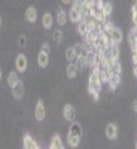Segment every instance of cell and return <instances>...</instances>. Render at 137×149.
<instances>
[{
  "label": "cell",
  "instance_id": "obj_1",
  "mask_svg": "<svg viewBox=\"0 0 137 149\" xmlns=\"http://www.w3.org/2000/svg\"><path fill=\"white\" fill-rule=\"evenodd\" d=\"M102 86H103V84H102V81H100V79H98L95 70H91L90 76H88V93H90V95H91L92 100H95V102H97L98 98H100Z\"/></svg>",
  "mask_w": 137,
  "mask_h": 149
},
{
  "label": "cell",
  "instance_id": "obj_2",
  "mask_svg": "<svg viewBox=\"0 0 137 149\" xmlns=\"http://www.w3.org/2000/svg\"><path fill=\"white\" fill-rule=\"evenodd\" d=\"M104 136H106L107 140H116L118 136H119V127L115 122H109L104 127Z\"/></svg>",
  "mask_w": 137,
  "mask_h": 149
},
{
  "label": "cell",
  "instance_id": "obj_3",
  "mask_svg": "<svg viewBox=\"0 0 137 149\" xmlns=\"http://www.w3.org/2000/svg\"><path fill=\"white\" fill-rule=\"evenodd\" d=\"M45 118H46V106H45L43 100H40V98H39L37 103H36V107H34V119L37 122H40Z\"/></svg>",
  "mask_w": 137,
  "mask_h": 149
},
{
  "label": "cell",
  "instance_id": "obj_4",
  "mask_svg": "<svg viewBox=\"0 0 137 149\" xmlns=\"http://www.w3.org/2000/svg\"><path fill=\"white\" fill-rule=\"evenodd\" d=\"M27 66H29V60H27V55L26 54H18L17 58H15V69L18 73H24L27 70Z\"/></svg>",
  "mask_w": 137,
  "mask_h": 149
},
{
  "label": "cell",
  "instance_id": "obj_5",
  "mask_svg": "<svg viewBox=\"0 0 137 149\" xmlns=\"http://www.w3.org/2000/svg\"><path fill=\"white\" fill-rule=\"evenodd\" d=\"M63 118H64V121H69V122L76 119V109L73 107V104H70V103L64 104V107H63Z\"/></svg>",
  "mask_w": 137,
  "mask_h": 149
},
{
  "label": "cell",
  "instance_id": "obj_6",
  "mask_svg": "<svg viewBox=\"0 0 137 149\" xmlns=\"http://www.w3.org/2000/svg\"><path fill=\"white\" fill-rule=\"evenodd\" d=\"M22 148L24 149H37L39 145H37L36 139L33 137L31 134L26 133V134H24V137H22Z\"/></svg>",
  "mask_w": 137,
  "mask_h": 149
},
{
  "label": "cell",
  "instance_id": "obj_7",
  "mask_svg": "<svg viewBox=\"0 0 137 149\" xmlns=\"http://www.w3.org/2000/svg\"><path fill=\"white\" fill-rule=\"evenodd\" d=\"M24 93H26V86H24L22 81L19 79L14 86H12V95H14V98L19 100V98H22V97H24Z\"/></svg>",
  "mask_w": 137,
  "mask_h": 149
},
{
  "label": "cell",
  "instance_id": "obj_8",
  "mask_svg": "<svg viewBox=\"0 0 137 149\" xmlns=\"http://www.w3.org/2000/svg\"><path fill=\"white\" fill-rule=\"evenodd\" d=\"M121 82H122V74H118V73H110V76H109V79H107V85L110 86V90H116L118 86L121 85Z\"/></svg>",
  "mask_w": 137,
  "mask_h": 149
},
{
  "label": "cell",
  "instance_id": "obj_9",
  "mask_svg": "<svg viewBox=\"0 0 137 149\" xmlns=\"http://www.w3.org/2000/svg\"><path fill=\"white\" fill-rule=\"evenodd\" d=\"M55 18H57V24H58V26L63 27V26H66V22L69 21V14H67V12L61 8V6H58V8H57Z\"/></svg>",
  "mask_w": 137,
  "mask_h": 149
},
{
  "label": "cell",
  "instance_id": "obj_10",
  "mask_svg": "<svg viewBox=\"0 0 137 149\" xmlns=\"http://www.w3.org/2000/svg\"><path fill=\"white\" fill-rule=\"evenodd\" d=\"M26 21L29 24H31V26L36 24V21H37V9H36V6H29L26 9Z\"/></svg>",
  "mask_w": 137,
  "mask_h": 149
},
{
  "label": "cell",
  "instance_id": "obj_11",
  "mask_svg": "<svg viewBox=\"0 0 137 149\" xmlns=\"http://www.w3.org/2000/svg\"><path fill=\"white\" fill-rule=\"evenodd\" d=\"M82 133H83V130H82L81 122L72 121L70 127H69V130H67V134H70V136H78V137H82Z\"/></svg>",
  "mask_w": 137,
  "mask_h": 149
},
{
  "label": "cell",
  "instance_id": "obj_12",
  "mask_svg": "<svg viewBox=\"0 0 137 149\" xmlns=\"http://www.w3.org/2000/svg\"><path fill=\"white\" fill-rule=\"evenodd\" d=\"M110 37H112V40H113L115 43H122V40H124V31H122V29L121 27H113L112 29V31H110Z\"/></svg>",
  "mask_w": 137,
  "mask_h": 149
},
{
  "label": "cell",
  "instance_id": "obj_13",
  "mask_svg": "<svg viewBox=\"0 0 137 149\" xmlns=\"http://www.w3.org/2000/svg\"><path fill=\"white\" fill-rule=\"evenodd\" d=\"M52 24H54V15L51 12H45L42 17V27L48 30V29H52Z\"/></svg>",
  "mask_w": 137,
  "mask_h": 149
},
{
  "label": "cell",
  "instance_id": "obj_14",
  "mask_svg": "<svg viewBox=\"0 0 137 149\" xmlns=\"http://www.w3.org/2000/svg\"><path fill=\"white\" fill-rule=\"evenodd\" d=\"M78 73H79V70H78L76 64L74 63H67V66H66V76L69 79H76Z\"/></svg>",
  "mask_w": 137,
  "mask_h": 149
},
{
  "label": "cell",
  "instance_id": "obj_15",
  "mask_svg": "<svg viewBox=\"0 0 137 149\" xmlns=\"http://www.w3.org/2000/svg\"><path fill=\"white\" fill-rule=\"evenodd\" d=\"M37 64H39L40 69H46L48 64H49V54L40 51L39 54H37Z\"/></svg>",
  "mask_w": 137,
  "mask_h": 149
},
{
  "label": "cell",
  "instance_id": "obj_16",
  "mask_svg": "<svg viewBox=\"0 0 137 149\" xmlns=\"http://www.w3.org/2000/svg\"><path fill=\"white\" fill-rule=\"evenodd\" d=\"M107 52H109V55L113 58V60H119V57H121V49H119V45L118 43H112V45H109V49H107Z\"/></svg>",
  "mask_w": 137,
  "mask_h": 149
},
{
  "label": "cell",
  "instance_id": "obj_17",
  "mask_svg": "<svg viewBox=\"0 0 137 149\" xmlns=\"http://www.w3.org/2000/svg\"><path fill=\"white\" fill-rule=\"evenodd\" d=\"M49 148H51V149H64V143H63V140H61V137L58 134L52 136L51 143H49Z\"/></svg>",
  "mask_w": 137,
  "mask_h": 149
},
{
  "label": "cell",
  "instance_id": "obj_18",
  "mask_svg": "<svg viewBox=\"0 0 137 149\" xmlns=\"http://www.w3.org/2000/svg\"><path fill=\"white\" fill-rule=\"evenodd\" d=\"M127 45H128V48L131 49H136V45H137V34H136V31H134V29H131L130 31H128V37H127Z\"/></svg>",
  "mask_w": 137,
  "mask_h": 149
},
{
  "label": "cell",
  "instance_id": "obj_19",
  "mask_svg": "<svg viewBox=\"0 0 137 149\" xmlns=\"http://www.w3.org/2000/svg\"><path fill=\"white\" fill-rule=\"evenodd\" d=\"M52 40L57 43V45H61L64 42V31L61 29H55L52 31Z\"/></svg>",
  "mask_w": 137,
  "mask_h": 149
},
{
  "label": "cell",
  "instance_id": "obj_20",
  "mask_svg": "<svg viewBox=\"0 0 137 149\" xmlns=\"http://www.w3.org/2000/svg\"><path fill=\"white\" fill-rule=\"evenodd\" d=\"M76 52H74V48L73 46H69L66 48V51H64V58L67 63H74V60H76Z\"/></svg>",
  "mask_w": 137,
  "mask_h": 149
},
{
  "label": "cell",
  "instance_id": "obj_21",
  "mask_svg": "<svg viewBox=\"0 0 137 149\" xmlns=\"http://www.w3.org/2000/svg\"><path fill=\"white\" fill-rule=\"evenodd\" d=\"M19 81V76H18V72H9L8 73V78H6V84L9 88H12L17 82Z\"/></svg>",
  "mask_w": 137,
  "mask_h": 149
},
{
  "label": "cell",
  "instance_id": "obj_22",
  "mask_svg": "<svg viewBox=\"0 0 137 149\" xmlns=\"http://www.w3.org/2000/svg\"><path fill=\"white\" fill-rule=\"evenodd\" d=\"M109 70L110 73H118V74H122V64L119 60H113L112 61V64L109 66Z\"/></svg>",
  "mask_w": 137,
  "mask_h": 149
},
{
  "label": "cell",
  "instance_id": "obj_23",
  "mask_svg": "<svg viewBox=\"0 0 137 149\" xmlns=\"http://www.w3.org/2000/svg\"><path fill=\"white\" fill-rule=\"evenodd\" d=\"M86 31H88V26L83 22V21H78L76 22V34H79V36H85L86 34Z\"/></svg>",
  "mask_w": 137,
  "mask_h": 149
},
{
  "label": "cell",
  "instance_id": "obj_24",
  "mask_svg": "<svg viewBox=\"0 0 137 149\" xmlns=\"http://www.w3.org/2000/svg\"><path fill=\"white\" fill-rule=\"evenodd\" d=\"M81 140H82V137H78V136H70V134H67V143H69V146H70V148H78V146L81 145Z\"/></svg>",
  "mask_w": 137,
  "mask_h": 149
},
{
  "label": "cell",
  "instance_id": "obj_25",
  "mask_svg": "<svg viewBox=\"0 0 137 149\" xmlns=\"http://www.w3.org/2000/svg\"><path fill=\"white\" fill-rule=\"evenodd\" d=\"M74 64H76V67H78V70H79V72L86 70V60H85V57L78 55V57H76V60H74Z\"/></svg>",
  "mask_w": 137,
  "mask_h": 149
},
{
  "label": "cell",
  "instance_id": "obj_26",
  "mask_svg": "<svg viewBox=\"0 0 137 149\" xmlns=\"http://www.w3.org/2000/svg\"><path fill=\"white\" fill-rule=\"evenodd\" d=\"M103 12L106 17H110L112 12H113V3L110 0H103Z\"/></svg>",
  "mask_w": 137,
  "mask_h": 149
},
{
  "label": "cell",
  "instance_id": "obj_27",
  "mask_svg": "<svg viewBox=\"0 0 137 149\" xmlns=\"http://www.w3.org/2000/svg\"><path fill=\"white\" fill-rule=\"evenodd\" d=\"M86 60V69H94V60H95V51H90L88 54H86L85 57Z\"/></svg>",
  "mask_w": 137,
  "mask_h": 149
},
{
  "label": "cell",
  "instance_id": "obj_28",
  "mask_svg": "<svg viewBox=\"0 0 137 149\" xmlns=\"http://www.w3.org/2000/svg\"><path fill=\"white\" fill-rule=\"evenodd\" d=\"M69 19H70L73 24H76V22L81 19V12L76 10V9H73V8H70V10H69Z\"/></svg>",
  "mask_w": 137,
  "mask_h": 149
},
{
  "label": "cell",
  "instance_id": "obj_29",
  "mask_svg": "<svg viewBox=\"0 0 137 149\" xmlns=\"http://www.w3.org/2000/svg\"><path fill=\"white\" fill-rule=\"evenodd\" d=\"M17 45L19 46V48H27V45H29V40H27V36L26 34H19L18 37H17Z\"/></svg>",
  "mask_w": 137,
  "mask_h": 149
},
{
  "label": "cell",
  "instance_id": "obj_30",
  "mask_svg": "<svg viewBox=\"0 0 137 149\" xmlns=\"http://www.w3.org/2000/svg\"><path fill=\"white\" fill-rule=\"evenodd\" d=\"M40 51H42V52H46V54H51V46H49L48 42H42V45H40Z\"/></svg>",
  "mask_w": 137,
  "mask_h": 149
},
{
  "label": "cell",
  "instance_id": "obj_31",
  "mask_svg": "<svg viewBox=\"0 0 137 149\" xmlns=\"http://www.w3.org/2000/svg\"><path fill=\"white\" fill-rule=\"evenodd\" d=\"M73 48H74V52H76V55H79L81 51H82V48H83V42H82V43H74Z\"/></svg>",
  "mask_w": 137,
  "mask_h": 149
},
{
  "label": "cell",
  "instance_id": "obj_32",
  "mask_svg": "<svg viewBox=\"0 0 137 149\" xmlns=\"http://www.w3.org/2000/svg\"><path fill=\"white\" fill-rule=\"evenodd\" d=\"M131 61H133V66H137V51H131Z\"/></svg>",
  "mask_w": 137,
  "mask_h": 149
},
{
  "label": "cell",
  "instance_id": "obj_33",
  "mask_svg": "<svg viewBox=\"0 0 137 149\" xmlns=\"http://www.w3.org/2000/svg\"><path fill=\"white\" fill-rule=\"evenodd\" d=\"M60 2H61V5H72L73 0H60Z\"/></svg>",
  "mask_w": 137,
  "mask_h": 149
},
{
  "label": "cell",
  "instance_id": "obj_34",
  "mask_svg": "<svg viewBox=\"0 0 137 149\" xmlns=\"http://www.w3.org/2000/svg\"><path fill=\"white\" fill-rule=\"evenodd\" d=\"M133 109H134V112L137 113V98H136V100L133 102Z\"/></svg>",
  "mask_w": 137,
  "mask_h": 149
},
{
  "label": "cell",
  "instance_id": "obj_35",
  "mask_svg": "<svg viewBox=\"0 0 137 149\" xmlns=\"http://www.w3.org/2000/svg\"><path fill=\"white\" fill-rule=\"evenodd\" d=\"M133 73H134V76H136V79H137V66H134V69H133Z\"/></svg>",
  "mask_w": 137,
  "mask_h": 149
},
{
  "label": "cell",
  "instance_id": "obj_36",
  "mask_svg": "<svg viewBox=\"0 0 137 149\" xmlns=\"http://www.w3.org/2000/svg\"><path fill=\"white\" fill-rule=\"evenodd\" d=\"M2 78H3V72H2V67H0V81H2Z\"/></svg>",
  "mask_w": 137,
  "mask_h": 149
},
{
  "label": "cell",
  "instance_id": "obj_37",
  "mask_svg": "<svg viewBox=\"0 0 137 149\" xmlns=\"http://www.w3.org/2000/svg\"><path fill=\"white\" fill-rule=\"evenodd\" d=\"M2 24H3V19H2V15H0V27H2Z\"/></svg>",
  "mask_w": 137,
  "mask_h": 149
},
{
  "label": "cell",
  "instance_id": "obj_38",
  "mask_svg": "<svg viewBox=\"0 0 137 149\" xmlns=\"http://www.w3.org/2000/svg\"><path fill=\"white\" fill-rule=\"evenodd\" d=\"M81 2H82V3H86V2H88V0H81Z\"/></svg>",
  "mask_w": 137,
  "mask_h": 149
},
{
  "label": "cell",
  "instance_id": "obj_39",
  "mask_svg": "<svg viewBox=\"0 0 137 149\" xmlns=\"http://www.w3.org/2000/svg\"><path fill=\"white\" fill-rule=\"evenodd\" d=\"M134 6H136V8H137V0H136V3H134Z\"/></svg>",
  "mask_w": 137,
  "mask_h": 149
},
{
  "label": "cell",
  "instance_id": "obj_40",
  "mask_svg": "<svg viewBox=\"0 0 137 149\" xmlns=\"http://www.w3.org/2000/svg\"><path fill=\"white\" fill-rule=\"evenodd\" d=\"M136 148H137V142H136Z\"/></svg>",
  "mask_w": 137,
  "mask_h": 149
}]
</instances>
